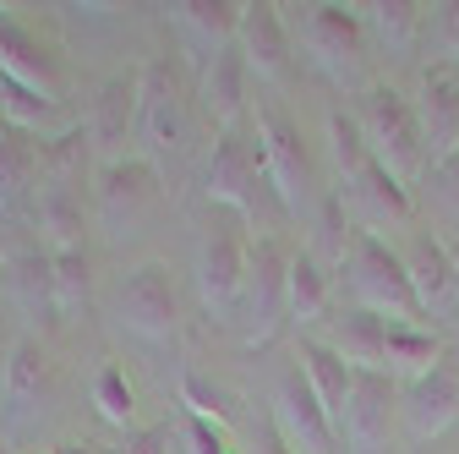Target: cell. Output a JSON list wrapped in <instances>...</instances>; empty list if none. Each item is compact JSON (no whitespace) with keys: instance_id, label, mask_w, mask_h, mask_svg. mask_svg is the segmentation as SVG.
<instances>
[{"instance_id":"1","label":"cell","mask_w":459,"mask_h":454,"mask_svg":"<svg viewBox=\"0 0 459 454\" xmlns=\"http://www.w3.org/2000/svg\"><path fill=\"white\" fill-rule=\"evenodd\" d=\"M197 88H192V66L181 61V49L169 44L159 55H148L137 72V153L159 170V176H181L197 153Z\"/></svg>"},{"instance_id":"2","label":"cell","mask_w":459,"mask_h":454,"mask_svg":"<svg viewBox=\"0 0 459 454\" xmlns=\"http://www.w3.org/2000/svg\"><path fill=\"white\" fill-rule=\"evenodd\" d=\"M99 312H104V328L143 356H169L181 339V296H176V279H169V263L159 258L115 274L99 296Z\"/></svg>"},{"instance_id":"3","label":"cell","mask_w":459,"mask_h":454,"mask_svg":"<svg viewBox=\"0 0 459 454\" xmlns=\"http://www.w3.org/2000/svg\"><path fill=\"white\" fill-rule=\"evenodd\" d=\"M203 192H208V203L241 214L252 224V236H284L290 231V214H284V203L268 181V159H263V143H257L252 121L213 137V148L203 159Z\"/></svg>"},{"instance_id":"4","label":"cell","mask_w":459,"mask_h":454,"mask_svg":"<svg viewBox=\"0 0 459 454\" xmlns=\"http://www.w3.org/2000/svg\"><path fill=\"white\" fill-rule=\"evenodd\" d=\"M252 132H257V143H263L268 181H273L284 214H290V224H301V231H307L333 192L323 187V164H317V153H312L301 121L284 109L279 93H257V104H252Z\"/></svg>"},{"instance_id":"5","label":"cell","mask_w":459,"mask_h":454,"mask_svg":"<svg viewBox=\"0 0 459 454\" xmlns=\"http://www.w3.org/2000/svg\"><path fill=\"white\" fill-rule=\"evenodd\" d=\"M284 22H290V39H296V61H307L328 88L339 93H367L377 77H372V44L361 33V17L356 6H284Z\"/></svg>"},{"instance_id":"6","label":"cell","mask_w":459,"mask_h":454,"mask_svg":"<svg viewBox=\"0 0 459 454\" xmlns=\"http://www.w3.org/2000/svg\"><path fill=\"white\" fill-rule=\"evenodd\" d=\"M159 208H164V176L143 153L99 164V176H93V231L104 236V247H115V252L137 247L153 231Z\"/></svg>"},{"instance_id":"7","label":"cell","mask_w":459,"mask_h":454,"mask_svg":"<svg viewBox=\"0 0 459 454\" xmlns=\"http://www.w3.org/2000/svg\"><path fill=\"white\" fill-rule=\"evenodd\" d=\"M247 263H252V224L241 214L208 203L203 224H197V247H192V279H197V301L208 318H219V323L236 318Z\"/></svg>"},{"instance_id":"8","label":"cell","mask_w":459,"mask_h":454,"mask_svg":"<svg viewBox=\"0 0 459 454\" xmlns=\"http://www.w3.org/2000/svg\"><path fill=\"white\" fill-rule=\"evenodd\" d=\"M351 116H356V127H361L367 153H372L405 192L432 170L427 137H421V121H416V104L399 93L394 83H372L367 93H356V109H351Z\"/></svg>"},{"instance_id":"9","label":"cell","mask_w":459,"mask_h":454,"mask_svg":"<svg viewBox=\"0 0 459 454\" xmlns=\"http://www.w3.org/2000/svg\"><path fill=\"white\" fill-rule=\"evenodd\" d=\"M339 279H344V291H351V307L377 312L383 323H427L421 318V301L411 291L405 258H399V247H388L383 236L356 231L351 247H344Z\"/></svg>"},{"instance_id":"10","label":"cell","mask_w":459,"mask_h":454,"mask_svg":"<svg viewBox=\"0 0 459 454\" xmlns=\"http://www.w3.org/2000/svg\"><path fill=\"white\" fill-rule=\"evenodd\" d=\"M230 328L241 334L247 351H268L290 328V247H284V236H252L247 285H241Z\"/></svg>"},{"instance_id":"11","label":"cell","mask_w":459,"mask_h":454,"mask_svg":"<svg viewBox=\"0 0 459 454\" xmlns=\"http://www.w3.org/2000/svg\"><path fill=\"white\" fill-rule=\"evenodd\" d=\"M49 400H55V362L44 339L17 334L6 345V362H0V438L17 449L49 416Z\"/></svg>"},{"instance_id":"12","label":"cell","mask_w":459,"mask_h":454,"mask_svg":"<svg viewBox=\"0 0 459 454\" xmlns=\"http://www.w3.org/2000/svg\"><path fill=\"white\" fill-rule=\"evenodd\" d=\"M268 422L273 432L290 443V454H339V432L317 400V389L307 383L301 362H279L273 389H268Z\"/></svg>"},{"instance_id":"13","label":"cell","mask_w":459,"mask_h":454,"mask_svg":"<svg viewBox=\"0 0 459 454\" xmlns=\"http://www.w3.org/2000/svg\"><path fill=\"white\" fill-rule=\"evenodd\" d=\"M0 274H6V301L17 307L22 318V334L44 339L55 334L66 318H61V296H55V258L33 241H17L0 258Z\"/></svg>"},{"instance_id":"14","label":"cell","mask_w":459,"mask_h":454,"mask_svg":"<svg viewBox=\"0 0 459 454\" xmlns=\"http://www.w3.org/2000/svg\"><path fill=\"white\" fill-rule=\"evenodd\" d=\"M0 77L17 83V88H33L44 99H66V61L55 49L39 22L17 17L12 6H0Z\"/></svg>"},{"instance_id":"15","label":"cell","mask_w":459,"mask_h":454,"mask_svg":"<svg viewBox=\"0 0 459 454\" xmlns=\"http://www.w3.org/2000/svg\"><path fill=\"white\" fill-rule=\"evenodd\" d=\"M333 197H339L344 219H351L356 231H372V236H377V231H411V224H416V203H411V192L399 187L377 159L356 164L351 176H339Z\"/></svg>"},{"instance_id":"16","label":"cell","mask_w":459,"mask_h":454,"mask_svg":"<svg viewBox=\"0 0 459 454\" xmlns=\"http://www.w3.org/2000/svg\"><path fill=\"white\" fill-rule=\"evenodd\" d=\"M77 121H82V137L99 164L126 159L137 143V72H115V77L93 83Z\"/></svg>"},{"instance_id":"17","label":"cell","mask_w":459,"mask_h":454,"mask_svg":"<svg viewBox=\"0 0 459 454\" xmlns=\"http://www.w3.org/2000/svg\"><path fill=\"white\" fill-rule=\"evenodd\" d=\"M394 427H399V383L388 372H356L351 406L339 422L344 454H388Z\"/></svg>"},{"instance_id":"18","label":"cell","mask_w":459,"mask_h":454,"mask_svg":"<svg viewBox=\"0 0 459 454\" xmlns=\"http://www.w3.org/2000/svg\"><path fill=\"white\" fill-rule=\"evenodd\" d=\"M236 49L247 55L257 83H268V88L296 83V39H290V22H284V6H273V0H247Z\"/></svg>"},{"instance_id":"19","label":"cell","mask_w":459,"mask_h":454,"mask_svg":"<svg viewBox=\"0 0 459 454\" xmlns=\"http://www.w3.org/2000/svg\"><path fill=\"white\" fill-rule=\"evenodd\" d=\"M192 88H197V116H203V127H213V137L252 121V104H257L252 99V66H247V55L236 44L224 55H213V61L192 77Z\"/></svg>"},{"instance_id":"20","label":"cell","mask_w":459,"mask_h":454,"mask_svg":"<svg viewBox=\"0 0 459 454\" xmlns=\"http://www.w3.org/2000/svg\"><path fill=\"white\" fill-rule=\"evenodd\" d=\"M241 12H247L241 0H176V6H169V33H176V49L192 66V77L213 61V55H224L236 44Z\"/></svg>"},{"instance_id":"21","label":"cell","mask_w":459,"mask_h":454,"mask_svg":"<svg viewBox=\"0 0 459 454\" xmlns=\"http://www.w3.org/2000/svg\"><path fill=\"white\" fill-rule=\"evenodd\" d=\"M399 422H405L411 443H432L437 432L459 422V351H443L432 372L399 389Z\"/></svg>"},{"instance_id":"22","label":"cell","mask_w":459,"mask_h":454,"mask_svg":"<svg viewBox=\"0 0 459 454\" xmlns=\"http://www.w3.org/2000/svg\"><path fill=\"white\" fill-rule=\"evenodd\" d=\"M411 104H416V121H421V137H427V159L443 164L448 153H459V66L454 61H427Z\"/></svg>"},{"instance_id":"23","label":"cell","mask_w":459,"mask_h":454,"mask_svg":"<svg viewBox=\"0 0 459 454\" xmlns=\"http://www.w3.org/2000/svg\"><path fill=\"white\" fill-rule=\"evenodd\" d=\"M33 192H39V143L0 121V236H17L33 224Z\"/></svg>"},{"instance_id":"24","label":"cell","mask_w":459,"mask_h":454,"mask_svg":"<svg viewBox=\"0 0 459 454\" xmlns=\"http://www.w3.org/2000/svg\"><path fill=\"white\" fill-rule=\"evenodd\" d=\"M411 274V291L421 301V318H459V274L448 263V247L427 231H411V241L399 247Z\"/></svg>"},{"instance_id":"25","label":"cell","mask_w":459,"mask_h":454,"mask_svg":"<svg viewBox=\"0 0 459 454\" xmlns=\"http://www.w3.org/2000/svg\"><path fill=\"white\" fill-rule=\"evenodd\" d=\"M356 17H361L367 44L383 55L388 66H411L416 55H421V22H427V6H416V0H361Z\"/></svg>"},{"instance_id":"26","label":"cell","mask_w":459,"mask_h":454,"mask_svg":"<svg viewBox=\"0 0 459 454\" xmlns=\"http://www.w3.org/2000/svg\"><path fill=\"white\" fill-rule=\"evenodd\" d=\"M328 351H339L356 372H383V345H388V323L361 307H339L328 318V334H317Z\"/></svg>"},{"instance_id":"27","label":"cell","mask_w":459,"mask_h":454,"mask_svg":"<svg viewBox=\"0 0 459 454\" xmlns=\"http://www.w3.org/2000/svg\"><path fill=\"white\" fill-rule=\"evenodd\" d=\"M296 362H301L307 383L317 389V400H323V411H328V422H333V432H339L344 406H351V389H356V367L344 362L339 351H328L317 334H301V339H296Z\"/></svg>"},{"instance_id":"28","label":"cell","mask_w":459,"mask_h":454,"mask_svg":"<svg viewBox=\"0 0 459 454\" xmlns=\"http://www.w3.org/2000/svg\"><path fill=\"white\" fill-rule=\"evenodd\" d=\"M443 334L437 328H427V323H388V345H383V372L405 389V383H416L421 372H432L437 362H443Z\"/></svg>"},{"instance_id":"29","label":"cell","mask_w":459,"mask_h":454,"mask_svg":"<svg viewBox=\"0 0 459 454\" xmlns=\"http://www.w3.org/2000/svg\"><path fill=\"white\" fill-rule=\"evenodd\" d=\"M328 301H333L328 268H323L307 247H296V252H290V328H296V334H312V328L328 318Z\"/></svg>"},{"instance_id":"30","label":"cell","mask_w":459,"mask_h":454,"mask_svg":"<svg viewBox=\"0 0 459 454\" xmlns=\"http://www.w3.org/2000/svg\"><path fill=\"white\" fill-rule=\"evenodd\" d=\"M176 394H181V411L186 416H203V422H219V427H236V389H230V383H219V378H208L203 367H181V378H176Z\"/></svg>"},{"instance_id":"31","label":"cell","mask_w":459,"mask_h":454,"mask_svg":"<svg viewBox=\"0 0 459 454\" xmlns=\"http://www.w3.org/2000/svg\"><path fill=\"white\" fill-rule=\"evenodd\" d=\"M88 400H93V411L109 422V427H132V416H137V383H132V372H126V362H99L93 367V383H88Z\"/></svg>"},{"instance_id":"32","label":"cell","mask_w":459,"mask_h":454,"mask_svg":"<svg viewBox=\"0 0 459 454\" xmlns=\"http://www.w3.org/2000/svg\"><path fill=\"white\" fill-rule=\"evenodd\" d=\"M55 258V296H61V318H77L82 307H93V258L82 252H49Z\"/></svg>"},{"instance_id":"33","label":"cell","mask_w":459,"mask_h":454,"mask_svg":"<svg viewBox=\"0 0 459 454\" xmlns=\"http://www.w3.org/2000/svg\"><path fill=\"white\" fill-rule=\"evenodd\" d=\"M328 159H333V181L339 176H351L356 164H367L372 153H367V143H361V127H356V116L351 109H328Z\"/></svg>"},{"instance_id":"34","label":"cell","mask_w":459,"mask_h":454,"mask_svg":"<svg viewBox=\"0 0 459 454\" xmlns=\"http://www.w3.org/2000/svg\"><path fill=\"white\" fill-rule=\"evenodd\" d=\"M421 49L432 55V61H454V66H459V0L427 6V22H421Z\"/></svg>"},{"instance_id":"35","label":"cell","mask_w":459,"mask_h":454,"mask_svg":"<svg viewBox=\"0 0 459 454\" xmlns=\"http://www.w3.org/2000/svg\"><path fill=\"white\" fill-rule=\"evenodd\" d=\"M181 438H186V454H236V449H230V427L186 416V411H181Z\"/></svg>"},{"instance_id":"36","label":"cell","mask_w":459,"mask_h":454,"mask_svg":"<svg viewBox=\"0 0 459 454\" xmlns=\"http://www.w3.org/2000/svg\"><path fill=\"white\" fill-rule=\"evenodd\" d=\"M427 187H432V203H437L443 214L459 219V153H448L443 164L427 170Z\"/></svg>"},{"instance_id":"37","label":"cell","mask_w":459,"mask_h":454,"mask_svg":"<svg viewBox=\"0 0 459 454\" xmlns=\"http://www.w3.org/2000/svg\"><path fill=\"white\" fill-rule=\"evenodd\" d=\"M169 443H176V427L169 422H159V427H143V432H132L115 454H169Z\"/></svg>"},{"instance_id":"38","label":"cell","mask_w":459,"mask_h":454,"mask_svg":"<svg viewBox=\"0 0 459 454\" xmlns=\"http://www.w3.org/2000/svg\"><path fill=\"white\" fill-rule=\"evenodd\" d=\"M49 454H104V449H99V443H82V438H61Z\"/></svg>"},{"instance_id":"39","label":"cell","mask_w":459,"mask_h":454,"mask_svg":"<svg viewBox=\"0 0 459 454\" xmlns=\"http://www.w3.org/2000/svg\"><path fill=\"white\" fill-rule=\"evenodd\" d=\"M257 438H263V454H290V443L273 432V422H263V432H257Z\"/></svg>"},{"instance_id":"40","label":"cell","mask_w":459,"mask_h":454,"mask_svg":"<svg viewBox=\"0 0 459 454\" xmlns=\"http://www.w3.org/2000/svg\"><path fill=\"white\" fill-rule=\"evenodd\" d=\"M443 247H448V263H454V274H459V236H454V241H443Z\"/></svg>"},{"instance_id":"41","label":"cell","mask_w":459,"mask_h":454,"mask_svg":"<svg viewBox=\"0 0 459 454\" xmlns=\"http://www.w3.org/2000/svg\"><path fill=\"white\" fill-rule=\"evenodd\" d=\"M0 296H6V274H0Z\"/></svg>"}]
</instances>
